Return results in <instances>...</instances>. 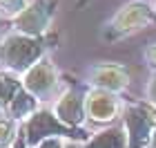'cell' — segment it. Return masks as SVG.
Wrapping results in <instances>:
<instances>
[{"mask_svg":"<svg viewBox=\"0 0 156 148\" xmlns=\"http://www.w3.org/2000/svg\"><path fill=\"white\" fill-rule=\"evenodd\" d=\"M85 83L89 88H101V90H109V92L123 94L127 88H129V72H127L125 65L120 63H94L87 70V76H85Z\"/></svg>","mask_w":156,"mask_h":148,"instance_id":"9c48e42d","label":"cell"},{"mask_svg":"<svg viewBox=\"0 0 156 148\" xmlns=\"http://www.w3.org/2000/svg\"><path fill=\"white\" fill-rule=\"evenodd\" d=\"M5 34H7V32H5V25H2V16H0V38H2Z\"/></svg>","mask_w":156,"mask_h":148,"instance_id":"ac0fdd59","label":"cell"},{"mask_svg":"<svg viewBox=\"0 0 156 148\" xmlns=\"http://www.w3.org/2000/svg\"><path fill=\"white\" fill-rule=\"evenodd\" d=\"M58 0H31L16 18L9 20V32L27 34V36H45L51 32Z\"/></svg>","mask_w":156,"mask_h":148,"instance_id":"52a82bcc","label":"cell"},{"mask_svg":"<svg viewBox=\"0 0 156 148\" xmlns=\"http://www.w3.org/2000/svg\"><path fill=\"white\" fill-rule=\"evenodd\" d=\"M152 2H154V7H156V0H152Z\"/></svg>","mask_w":156,"mask_h":148,"instance_id":"d6986e66","label":"cell"},{"mask_svg":"<svg viewBox=\"0 0 156 148\" xmlns=\"http://www.w3.org/2000/svg\"><path fill=\"white\" fill-rule=\"evenodd\" d=\"M125 101L120 99V94L109 92V90L101 88H89L87 92V123L91 126H114L116 119L123 117Z\"/></svg>","mask_w":156,"mask_h":148,"instance_id":"ba28073f","label":"cell"},{"mask_svg":"<svg viewBox=\"0 0 156 148\" xmlns=\"http://www.w3.org/2000/svg\"><path fill=\"white\" fill-rule=\"evenodd\" d=\"M143 56H145L147 65H150L152 70H156V43H150V45H147L145 52H143Z\"/></svg>","mask_w":156,"mask_h":148,"instance_id":"9a60e30c","label":"cell"},{"mask_svg":"<svg viewBox=\"0 0 156 148\" xmlns=\"http://www.w3.org/2000/svg\"><path fill=\"white\" fill-rule=\"evenodd\" d=\"M145 101L156 108V70H152L150 79H147V85H145Z\"/></svg>","mask_w":156,"mask_h":148,"instance_id":"5bb4252c","label":"cell"},{"mask_svg":"<svg viewBox=\"0 0 156 148\" xmlns=\"http://www.w3.org/2000/svg\"><path fill=\"white\" fill-rule=\"evenodd\" d=\"M29 2L31 0H0V16L11 20V18H16Z\"/></svg>","mask_w":156,"mask_h":148,"instance_id":"4fadbf2b","label":"cell"},{"mask_svg":"<svg viewBox=\"0 0 156 148\" xmlns=\"http://www.w3.org/2000/svg\"><path fill=\"white\" fill-rule=\"evenodd\" d=\"M23 85L40 105H47L60 97L62 74L58 72L56 63L49 56H45L42 61H38L34 67H29L23 74Z\"/></svg>","mask_w":156,"mask_h":148,"instance_id":"5b68a950","label":"cell"},{"mask_svg":"<svg viewBox=\"0 0 156 148\" xmlns=\"http://www.w3.org/2000/svg\"><path fill=\"white\" fill-rule=\"evenodd\" d=\"M36 148H67V142H65V139L54 137V139H45V142L38 144Z\"/></svg>","mask_w":156,"mask_h":148,"instance_id":"2e32d148","label":"cell"},{"mask_svg":"<svg viewBox=\"0 0 156 148\" xmlns=\"http://www.w3.org/2000/svg\"><path fill=\"white\" fill-rule=\"evenodd\" d=\"M23 88H25L23 85V76L0 67V115L2 117H7L9 105L13 103V99L18 97V92Z\"/></svg>","mask_w":156,"mask_h":148,"instance_id":"8fae6325","label":"cell"},{"mask_svg":"<svg viewBox=\"0 0 156 148\" xmlns=\"http://www.w3.org/2000/svg\"><path fill=\"white\" fill-rule=\"evenodd\" d=\"M23 132H25V139H27L29 148H36L45 139H54V137L72 142V144H83L91 137L89 128H72V126L62 123L56 117V112L51 108H47V105H40L23 123Z\"/></svg>","mask_w":156,"mask_h":148,"instance_id":"3957f363","label":"cell"},{"mask_svg":"<svg viewBox=\"0 0 156 148\" xmlns=\"http://www.w3.org/2000/svg\"><path fill=\"white\" fill-rule=\"evenodd\" d=\"M67 148H72V146H67Z\"/></svg>","mask_w":156,"mask_h":148,"instance_id":"ffe728a7","label":"cell"},{"mask_svg":"<svg viewBox=\"0 0 156 148\" xmlns=\"http://www.w3.org/2000/svg\"><path fill=\"white\" fill-rule=\"evenodd\" d=\"M58 45V36L54 32L45 36H27L18 32H7L0 38V67L23 76L29 67H34L38 61L49 56L51 49Z\"/></svg>","mask_w":156,"mask_h":148,"instance_id":"6da1fadb","label":"cell"},{"mask_svg":"<svg viewBox=\"0 0 156 148\" xmlns=\"http://www.w3.org/2000/svg\"><path fill=\"white\" fill-rule=\"evenodd\" d=\"M74 148H127V132L123 128V123H114V126L91 132L87 142L78 144Z\"/></svg>","mask_w":156,"mask_h":148,"instance_id":"30bf717a","label":"cell"},{"mask_svg":"<svg viewBox=\"0 0 156 148\" xmlns=\"http://www.w3.org/2000/svg\"><path fill=\"white\" fill-rule=\"evenodd\" d=\"M20 128H23V123L13 121L9 117H0V148H11Z\"/></svg>","mask_w":156,"mask_h":148,"instance_id":"7c38bea8","label":"cell"},{"mask_svg":"<svg viewBox=\"0 0 156 148\" xmlns=\"http://www.w3.org/2000/svg\"><path fill=\"white\" fill-rule=\"evenodd\" d=\"M120 123L127 132V148H150L156 135V108L147 101H125Z\"/></svg>","mask_w":156,"mask_h":148,"instance_id":"277c9868","label":"cell"},{"mask_svg":"<svg viewBox=\"0 0 156 148\" xmlns=\"http://www.w3.org/2000/svg\"><path fill=\"white\" fill-rule=\"evenodd\" d=\"M11 148H29V146H27V139H25L23 128H20V132H18V137H16V142H13V146H11Z\"/></svg>","mask_w":156,"mask_h":148,"instance_id":"e0dca14e","label":"cell"},{"mask_svg":"<svg viewBox=\"0 0 156 148\" xmlns=\"http://www.w3.org/2000/svg\"><path fill=\"white\" fill-rule=\"evenodd\" d=\"M87 92L89 85L85 81L72 79L62 88L60 97L54 101L51 110L62 123L72 126V128H85V123H87Z\"/></svg>","mask_w":156,"mask_h":148,"instance_id":"8992f818","label":"cell"},{"mask_svg":"<svg viewBox=\"0 0 156 148\" xmlns=\"http://www.w3.org/2000/svg\"><path fill=\"white\" fill-rule=\"evenodd\" d=\"M156 25V7L150 0H127L116 9L109 20L101 25V38L105 43H118L134 34Z\"/></svg>","mask_w":156,"mask_h":148,"instance_id":"7a4b0ae2","label":"cell"}]
</instances>
